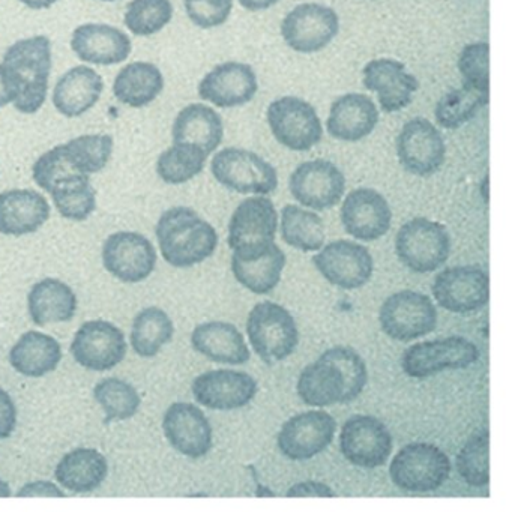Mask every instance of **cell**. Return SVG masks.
Segmentation results:
<instances>
[{
	"instance_id": "d4e9b609",
	"label": "cell",
	"mask_w": 512,
	"mask_h": 512,
	"mask_svg": "<svg viewBox=\"0 0 512 512\" xmlns=\"http://www.w3.org/2000/svg\"><path fill=\"white\" fill-rule=\"evenodd\" d=\"M71 49L86 64L118 65L131 55V40L121 29L88 23L79 26L71 37Z\"/></svg>"
},
{
	"instance_id": "f5cc1de1",
	"label": "cell",
	"mask_w": 512,
	"mask_h": 512,
	"mask_svg": "<svg viewBox=\"0 0 512 512\" xmlns=\"http://www.w3.org/2000/svg\"><path fill=\"white\" fill-rule=\"evenodd\" d=\"M17 497H65L64 491L50 481H32L23 485L16 494Z\"/></svg>"
},
{
	"instance_id": "83f0119b",
	"label": "cell",
	"mask_w": 512,
	"mask_h": 512,
	"mask_svg": "<svg viewBox=\"0 0 512 512\" xmlns=\"http://www.w3.org/2000/svg\"><path fill=\"white\" fill-rule=\"evenodd\" d=\"M103 91V77L92 68L80 65L59 79L53 92V104L61 115L79 118L100 101Z\"/></svg>"
},
{
	"instance_id": "30bf717a",
	"label": "cell",
	"mask_w": 512,
	"mask_h": 512,
	"mask_svg": "<svg viewBox=\"0 0 512 512\" xmlns=\"http://www.w3.org/2000/svg\"><path fill=\"white\" fill-rule=\"evenodd\" d=\"M379 323L382 331L392 340L412 341L436 329L437 310L424 293L403 290L383 302Z\"/></svg>"
},
{
	"instance_id": "c3c4849f",
	"label": "cell",
	"mask_w": 512,
	"mask_h": 512,
	"mask_svg": "<svg viewBox=\"0 0 512 512\" xmlns=\"http://www.w3.org/2000/svg\"><path fill=\"white\" fill-rule=\"evenodd\" d=\"M74 175H83L77 172L67 155H65L64 145L55 146V148L47 151L46 154L41 155L35 161L34 169H32V176L34 181L37 182L38 187L43 188L44 191L50 193L53 185L58 184L62 179L70 178Z\"/></svg>"
},
{
	"instance_id": "f6af8a7d",
	"label": "cell",
	"mask_w": 512,
	"mask_h": 512,
	"mask_svg": "<svg viewBox=\"0 0 512 512\" xmlns=\"http://www.w3.org/2000/svg\"><path fill=\"white\" fill-rule=\"evenodd\" d=\"M173 19L170 0H131L125 11L128 31L137 37H151L163 31Z\"/></svg>"
},
{
	"instance_id": "9f6ffc18",
	"label": "cell",
	"mask_w": 512,
	"mask_h": 512,
	"mask_svg": "<svg viewBox=\"0 0 512 512\" xmlns=\"http://www.w3.org/2000/svg\"><path fill=\"white\" fill-rule=\"evenodd\" d=\"M11 103L10 92H8L7 85H5L4 76H2V70H0V109L8 106Z\"/></svg>"
},
{
	"instance_id": "7a4b0ae2",
	"label": "cell",
	"mask_w": 512,
	"mask_h": 512,
	"mask_svg": "<svg viewBox=\"0 0 512 512\" xmlns=\"http://www.w3.org/2000/svg\"><path fill=\"white\" fill-rule=\"evenodd\" d=\"M161 256L173 268H191L212 256L218 247L217 230L194 209H167L155 229Z\"/></svg>"
},
{
	"instance_id": "7dc6e473",
	"label": "cell",
	"mask_w": 512,
	"mask_h": 512,
	"mask_svg": "<svg viewBox=\"0 0 512 512\" xmlns=\"http://www.w3.org/2000/svg\"><path fill=\"white\" fill-rule=\"evenodd\" d=\"M458 71L464 85L490 94V46L485 41L467 44L458 56Z\"/></svg>"
},
{
	"instance_id": "bcb514c9",
	"label": "cell",
	"mask_w": 512,
	"mask_h": 512,
	"mask_svg": "<svg viewBox=\"0 0 512 512\" xmlns=\"http://www.w3.org/2000/svg\"><path fill=\"white\" fill-rule=\"evenodd\" d=\"M325 358L340 368L344 379L343 404L352 403L364 391L368 370L364 359L352 347L335 346L323 353Z\"/></svg>"
},
{
	"instance_id": "b9f144b4",
	"label": "cell",
	"mask_w": 512,
	"mask_h": 512,
	"mask_svg": "<svg viewBox=\"0 0 512 512\" xmlns=\"http://www.w3.org/2000/svg\"><path fill=\"white\" fill-rule=\"evenodd\" d=\"M94 397L106 413V424L113 421H128L139 412V392L130 383L118 377H107L94 388Z\"/></svg>"
},
{
	"instance_id": "e575fe53",
	"label": "cell",
	"mask_w": 512,
	"mask_h": 512,
	"mask_svg": "<svg viewBox=\"0 0 512 512\" xmlns=\"http://www.w3.org/2000/svg\"><path fill=\"white\" fill-rule=\"evenodd\" d=\"M164 77L149 62H134L119 71L113 83V94L125 106L140 109L149 106L163 92Z\"/></svg>"
},
{
	"instance_id": "4fadbf2b",
	"label": "cell",
	"mask_w": 512,
	"mask_h": 512,
	"mask_svg": "<svg viewBox=\"0 0 512 512\" xmlns=\"http://www.w3.org/2000/svg\"><path fill=\"white\" fill-rule=\"evenodd\" d=\"M397 155L401 167L410 175L428 178L445 164V139L428 119H410L398 134Z\"/></svg>"
},
{
	"instance_id": "cb8c5ba5",
	"label": "cell",
	"mask_w": 512,
	"mask_h": 512,
	"mask_svg": "<svg viewBox=\"0 0 512 512\" xmlns=\"http://www.w3.org/2000/svg\"><path fill=\"white\" fill-rule=\"evenodd\" d=\"M365 89L374 92L380 109L386 113L400 112L412 104V97L419 89L413 74L407 73L406 65L395 59H373L364 67Z\"/></svg>"
},
{
	"instance_id": "5bb4252c",
	"label": "cell",
	"mask_w": 512,
	"mask_h": 512,
	"mask_svg": "<svg viewBox=\"0 0 512 512\" xmlns=\"http://www.w3.org/2000/svg\"><path fill=\"white\" fill-rule=\"evenodd\" d=\"M124 332L107 320H89L77 329L71 343L74 361L89 371H110L127 356Z\"/></svg>"
},
{
	"instance_id": "4316f807",
	"label": "cell",
	"mask_w": 512,
	"mask_h": 512,
	"mask_svg": "<svg viewBox=\"0 0 512 512\" xmlns=\"http://www.w3.org/2000/svg\"><path fill=\"white\" fill-rule=\"evenodd\" d=\"M50 218V205L34 190L0 193V233L26 236L38 232Z\"/></svg>"
},
{
	"instance_id": "8d00e7d4",
	"label": "cell",
	"mask_w": 512,
	"mask_h": 512,
	"mask_svg": "<svg viewBox=\"0 0 512 512\" xmlns=\"http://www.w3.org/2000/svg\"><path fill=\"white\" fill-rule=\"evenodd\" d=\"M281 238L304 253L319 251L326 239L322 218L299 206L286 205L281 211Z\"/></svg>"
},
{
	"instance_id": "ee69618b",
	"label": "cell",
	"mask_w": 512,
	"mask_h": 512,
	"mask_svg": "<svg viewBox=\"0 0 512 512\" xmlns=\"http://www.w3.org/2000/svg\"><path fill=\"white\" fill-rule=\"evenodd\" d=\"M490 434L487 428L469 437L458 452L455 466L458 475L470 487H485L490 482Z\"/></svg>"
},
{
	"instance_id": "11a10c76",
	"label": "cell",
	"mask_w": 512,
	"mask_h": 512,
	"mask_svg": "<svg viewBox=\"0 0 512 512\" xmlns=\"http://www.w3.org/2000/svg\"><path fill=\"white\" fill-rule=\"evenodd\" d=\"M20 2L31 10H47L58 4L59 0H20Z\"/></svg>"
},
{
	"instance_id": "e0dca14e",
	"label": "cell",
	"mask_w": 512,
	"mask_h": 512,
	"mask_svg": "<svg viewBox=\"0 0 512 512\" xmlns=\"http://www.w3.org/2000/svg\"><path fill=\"white\" fill-rule=\"evenodd\" d=\"M103 265L122 283H142L155 271L157 251L140 233L116 232L104 242Z\"/></svg>"
},
{
	"instance_id": "f907efd6",
	"label": "cell",
	"mask_w": 512,
	"mask_h": 512,
	"mask_svg": "<svg viewBox=\"0 0 512 512\" xmlns=\"http://www.w3.org/2000/svg\"><path fill=\"white\" fill-rule=\"evenodd\" d=\"M17 427V407L13 397L0 386V440L13 436Z\"/></svg>"
},
{
	"instance_id": "d590c367",
	"label": "cell",
	"mask_w": 512,
	"mask_h": 512,
	"mask_svg": "<svg viewBox=\"0 0 512 512\" xmlns=\"http://www.w3.org/2000/svg\"><path fill=\"white\" fill-rule=\"evenodd\" d=\"M175 334V326L166 311L148 307L134 317L131 346L142 358H154Z\"/></svg>"
},
{
	"instance_id": "4dcf8cb0",
	"label": "cell",
	"mask_w": 512,
	"mask_h": 512,
	"mask_svg": "<svg viewBox=\"0 0 512 512\" xmlns=\"http://www.w3.org/2000/svg\"><path fill=\"white\" fill-rule=\"evenodd\" d=\"M28 311L38 326L71 322L77 311L76 293L58 278H44L29 292Z\"/></svg>"
},
{
	"instance_id": "f546056e",
	"label": "cell",
	"mask_w": 512,
	"mask_h": 512,
	"mask_svg": "<svg viewBox=\"0 0 512 512\" xmlns=\"http://www.w3.org/2000/svg\"><path fill=\"white\" fill-rule=\"evenodd\" d=\"M109 475L107 458L95 448H76L65 454L55 469V478L65 490L92 493Z\"/></svg>"
},
{
	"instance_id": "60d3db41",
	"label": "cell",
	"mask_w": 512,
	"mask_h": 512,
	"mask_svg": "<svg viewBox=\"0 0 512 512\" xmlns=\"http://www.w3.org/2000/svg\"><path fill=\"white\" fill-rule=\"evenodd\" d=\"M209 155L190 143H173L157 161V173L166 184L181 185L191 181L205 169Z\"/></svg>"
},
{
	"instance_id": "7402d4cb",
	"label": "cell",
	"mask_w": 512,
	"mask_h": 512,
	"mask_svg": "<svg viewBox=\"0 0 512 512\" xmlns=\"http://www.w3.org/2000/svg\"><path fill=\"white\" fill-rule=\"evenodd\" d=\"M194 398L212 410H236L248 406L257 394V382L244 371L212 370L194 379Z\"/></svg>"
},
{
	"instance_id": "ac0fdd59",
	"label": "cell",
	"mask_w": 512,
	"mask_h": 512,
	"mask_svg": "<svg viewBox=\"0 0 512 512\" xmlns=\"http://www.w3.org/2000/svg\"><path fill=\"white\" fill-rule=\"evenodd\" d=\"M335 430L337 421L325 410L298 413L281 427L278 448L289 460H310L331 445Z\"/></svg>"
},
{
	"instance_id": "680465c9",
	"label": "cell",
	"mask_w": 512,
	"mask_h": 512,
	"mask_svg": "<svg viewBox=\"0 0 512 512\" xmlns=\"http://www.w3.org/2000/svg\"><path fill=\"white\" fill-rule=\"evenodd\" d=\"M101 2H116V0H101Z\"/></svg>"
},
{
	"instance_id": "44dd1931",
	"label": "cell",
	"mask_w": 512,
	"mask_h": 512,
	"mask_svg": "<svg viewBox=\"0 0 512 512\" xmlns=\"http://www.w3.org/2000/svg\"><path fill=\"white\" fill-rule=\"evenodd\" d=\"M163 430L170 446L185 457H205L214 445L208 416L199 407L185 401L173 403L166 410Z\"/></svg>"
},
{
	"instance_id": "d6986e66",
	"label": "cell",
	"mask_w": 512,
	"mask_h": 512,
	"mask_svg": "<svg viewBox=\"0 0 512 512\" xmlns=\"http://www.w3.org/2000/svg\"><path fill=\"white\" fill-rule=\"evenodd\" d=\"M289 188L293 199L305 208L326 211L343 199L346 178L331 161H307L290 175Z\"/></svg>"
},
{
	"instance_id": "52a82bcc",
	"label": "cell",
	"mask_w": 512,
	"mask_h": 512,
	"mask_svg": "<svg viewBox=\"0 0 512 512\" xmlns=\"http://www.w3.org/2000/svg\"><path fill=\"white\" fill-rule=\"evenodd\" d=\"M211 172L223 187L239 194L268 196L278 187L277 169L247 149L224 148L212 160Z\"/></svg>"
},
{
	"instance_id": "74e56055",
	"label": "cell",
	"mask_w": 512,
	"mask_h": 512,
	"mask_svg": "<svg viewBox=\"0 0 512 512\" xmlns=\"http://www.w3.org/2000/svg\"><path fill=\"white\" fill-rule=\"evenodd\" d=\"M53 203L62 217L71 221H85L97 209V191L89 175H74L53 185Z\"/></svg>"
},
{
	"instance_id": "8fae6325",
	"label": "cell",
	"mask_w": 512,
	"mask_h": 512,
	"mask_svg": "<svg viewBox=\"0 0 512 512\" xmlns=\"http://www.w3.org/2000/svg\"><path fill=\"white\" fill-rule=\"evenodd\" d=\"M284 43L302 55L322 52L340 32V17L320 4H301L281 22Z\"/></svg>"
},
{
	"instance_id": "f35d334b",
	"label": "cell",
	"mask_w": 512,
	"mask_h": 512,
	"mask_svg": "<svg viewBox=\"0 0 512 512\" xmlns=\"http://www.w3.org/2000/svg\"><path fill=\"white\" fill-rule=\"evenodd\" d=\"M286 254L277 244L256 262H241L232 257V272L236 280L256 295H266L278 286L286 266Z\"/></svg>"
},
{
	"instance_id": "f1b7e54d",
	"label": "cell",
	"mask_w": 512,
	"mask_h": 512,
	"mask_svg": "<svg viewBox=\"0 0 512 512\" xmlns=\"http://www.w3.org/2000/svg\"><path fill=\"white\" fill-rule=\"evenodd\" d=\"M191 344L200 355L218 364L242 365L251 358L244 335L232 323L208 322L196 326Z\"/></svg>"
},
{
	"instance_id": "7c38bea8",
	"label": "cell",
	"mask_w": 512,
	"mask_h": 512,
	"mask_svg": "<svg viewBox=\"0 0 512 512\" xmlns=\"http://www.w3.org/2000/svg\"><path fill=\"white\" fill-rule=\"evenodd\" d=\"M431 290L446 311L472 314L490 301V278L479 266H452L436 275Z\"/></svg>"
},
{
	"instance_id": "8992f818",
	"label": "cell",
	"mask_w": 512,
	"mask_h": 512,
	"mask_svg": "<svg viewBox=\"0 0 512 512\" xmlns=\"http://www.w3.org/2000/svg\"><path fill=\"white\" fill-rule=\"evenodd\" d=\"M452 464L433 443L415 442L401 448L389 466L391 481L410 493H428L448 481Z\"/></svg>"
},
{
	"instance_id": "5b68a950",
	"label": "cell",
	"mask_w": 512,
	"mask_h": 512,
	"mask_svg": "<svg viewBox=\"0 0 512 512\" xmlns=\"http://www.w3.org/2000/svg\"><path fill=\"white\" fill-rule=\"evenodd\" d=\"M398 260L416 274L437 271L448 262L451 254V236L437 221L418 217L407 221L395 238Z\"/></svg>"
},
{
	"instance_id": "6f0895ef",
	"label": "cell",
	"mask_w": 512,
	"mask_h": 512,
	"mask_svg": "<svg viewBox=\"0 0 512 512\" xmlns=\"http://www.w3.org/2000/svg\"><path fill=\"white\" fill-rule=\"evenodd\" d=\"M13 496V491H11L10 485L4 481V479H0V497H11Z\"/></svg>"
},
{
	"instance_id": "3957f363",
	"label": "cell",
	"mask_w": 512,
	"mask_h": 512,
	"mask_svg": "<svg viewBox=\"0 0 512 512\" xmlns=\"http://www.w3.org/2000/svg\"><path fill=\"white\" fill-rule=\"evenodd\" d=\"M278 229V214L268 197H248L239 203L229 223L230 250L241 262H256L272 250Z\"/></svg>"
},
{
	"instance_id": "ba28073f",
	"label": "cell",
	"mask_w": 512,
	"mask_h": 512,
	"mask_svg": "<svg viewBox=\"0 0 512 512\" xmlns=\"http://www.w3.org/2000/svg\"><path fill=\"white\" fill-rule=\"evenodd\" d=\"M475 343L460 337L440 338L413 344L401 356V368L413 379H425L445 370H463L479 361Z\"/></svg>"
},
{
	"instance_id": "ffe728a7",
	"label": "cell",
	"mask_w": 512,
	"mask_h": 512,
	"mask_svg": "<svg viewBox=\"0 0 512 512\" xmlns=\"http://www.w3.org/2000/svg\"><path fill=\"white\" fill-rule=\"evenodd\" d=\"M340 217L344 230L358 241H377L391 229V206L373 188L350 191L341 205Z\"/></svg>"
},
{
	"instance_id": "db71d44e",
	"label": "cell",
	"mask_w": 512,
	"mask_h": 512,
	"mask_svg": "<svg viewBox=\"0 0 512 512\" xmlns=\"http://www.w3.org/2000/svg\"><path fill=\"white\" fill-rule=\"evenodd\" d=\"M280 0H239L242 8H245L251 13H257V11L269 10V8L277 5Z\"/></svg>"
},
{
	"instance_id": "9c48e42d",
	"label": "cell",
	"mask_w": 512,
	"mask_h": 512,
	"mask_svg": "<svg viewBox=\"0 0 512 512\" xmlns=\"http://www.w3.org/2000/svg\"><path fill=\"white\" fill-rule=\"evenodd\" d=\"M269 128L280 145L290 151L307 152L322 142L323 128L316 109L298 97H283L269 104Z\"/></svg>"
},
{
	"instance_id": "681fc988",
	"label": "cell",
	"mask_w": 512,
	"mask_h": 512,
	"mask_svg": "<svg viewBox=\"0 0 512 512\" xmlns=\"http://www.w3.org/2000/svg\"><path fill=\"white\" fill-rule=\"evenodd\" d=\"M184 5L188 19L200 29L223 26L233 10V0H184Z\"/></svg>"
},
{
	"instance_id": "277c9868",
	"label": "cell",
	"mask_w": 512,
	"mask_h": 512,
	"mask_svg": "<svg viewBox=\"0 0 512 512\" xmlns=\"http://www.w3.org/2000/svg\"><path fill=\"white\" fill-rule=\"evenodd\" d=\"M247 334L251 347L266 364H277L295 353L299 331L292 314L275 302L254 305L248 314Z\"/></svg>"
},
{
	"instance_id": "6da1fadb",
	"label": "cell",
	"mask_w": 512,
	"mask_h": 512,
	"mask_svg": "<svg viewBox=\"0 0 512 512\" xmlns=\"http://www.w3.org/2000/svg\"><path fill=\"white\" fill-rule=\"evenodd\" d=\"M0 70L14 107L34 115L47 100L52 43L44 35L17 41L5 52Z\"/></svg>"
},
{
	"instance_id": "484cf974",
	"label": "cell",
	"mask_w": 512,
	"mask_h": 512,
	"mask_svg": "<svg viewBox=\"0 0 512 512\" xmlns=\"http://www.w3.org/2000/svg\"><path fill=\"white\" fill-rule=\"evenodd\" d=\"M379 124V110L364 94H346L332 103L326 130L341 142L355 143L373 133Z\"/></svg>"
},
{
	"instance_id": "603a6c76",
	"label": "cell",
	"mask_w": 512,
	"mask_h": 512,
	"mask_svg": "<svg viewBox=\"0 0 512 512\" xmlns=\"http://www.w3.org/2000/svg\"><path fill=\"white\" fill-rule=\"evenodd\" d=\"M259 83L253 68L241 62H224L209 71L199 85L202 100L220 109H233L253 101Z\"/></svg>"
},
{
	"instance_id": "9a60e30c",
	"label": "cell",
	"mask_w": 512,
	"mask_h": 512,
	"mask_svg": "<svg viewBox=\"0 0 512 512\" xmlns=\"http://www.w3.org/2000/svg\"><path fill=\"white\" fill-rule=\"evenodd\" d=\"M392 446V434L376 416H352L341 428L340 451L353 466L362 469L383 466L391 457Z\"/></svg>"
},
{
	"instance_id": "2e32d148",
	"label": "cell",
	"mask_w": 512,
	"mask_h": 512,
	"mask_svg": "<svg viewBox=\"0 0 512 512\" xmlns=\"http://www.w3.org/2000/svg\"><path fill=\"white\" fill-rule=\"evenodd\" d=\"M319 251L313 257L314 266L332 286L361 289L373 277V256L364 245L338 239Z\"/></svg>"
},
{
	"instance_id": "d6a6232c",
	"label": "cell",
	"mask_w": 512,
	"mask_h": 512,
	"mask_svg": "<svg viewBox=\"0 0 512 512\" xmlns=\"http://www.w3.org/2000/svg\"><path fill=\"white\" fill-rule=\"evenodd\" d=\"M62 361V347L58 340L29 331L19 338L10 352V364L17 373L26 377H43L53 373Z\"/></svg>"
},
{
	"instance_id": "836d02e7",
	"label": "cell",
	"mask_w": 512,
	"mask_h": 512,
	"mask_svg": "<svg viewBox=\"0 0 512 512\" xmlns=\"http://www.w3.org/2000/svg\"><path fill=\"white\" fill-rule=\"evenodd\" d=\"M298 395L311 407H328L343 404L344 379L340 368L320 356L299 374Z\"/></svg>"
},
{
	"instance_id": "ab89813d",
	"label": "cell",
	"mask_w": 512,
	"mask_h": 512,
	"mask_svg": "<svg viewBox=\"0 0 512 512\" xmlns=\"http://www.w3.org/2000/svg\"><path fill=\"white\" fill-rule=\"evenodd\" d=\"M488 103H490V94H482L470 86L463 85L440 98L434 110V116L437 124L445 130H458L472 121L479 110L488 106Z\"/></svg>"
},
{
	"instance_id": "1f68e13d",
	"label": "cell",
	"mask_w": 512,
	"mask_h": 512,
	"mask_svg": "<svg viewBox=\"0 0 512 512\" xmlns=\"http://www.w3.org/2000/svg\"><path fill=\"white\" fill-rule=\"evenodd\" d=\"M172 136L173 143H190L211 155L223 142V119L212 107L190 104L176 116Z\"/></svg>"
},
{
	"instance_id": "816d5d0a",
	"label": "cell",
	"mask_w": 512,
	"mask_h": 512,
	"mask_svg": "<svg viewBox=\"0 0 512 512\" xmlns=\"http://www.w3.org/2000/svg\"><path fill=\"white\" fill-rule=\"evenodd\" d=\"M287 497H334L335 493L329 485L319 481H304L293 485L286 494Z\"/></svg>"
},
{
	"instance_id": "7bdbcfd3",
	"label": "cell",
	"mask_w": 512,
	"mask_h": 512,
	"mask_svg": "<svg viewBox=\"0 0 512 512\" xmlns=\"http://www.w3.org/2000/svg\"><path fill=\"white\" fill-rule=\"evenodd\" d=\"M71 166L83 175H94L106 169L113 154V139L107 134H88L64 145Z\"/></svg>"
}]
</instances>
